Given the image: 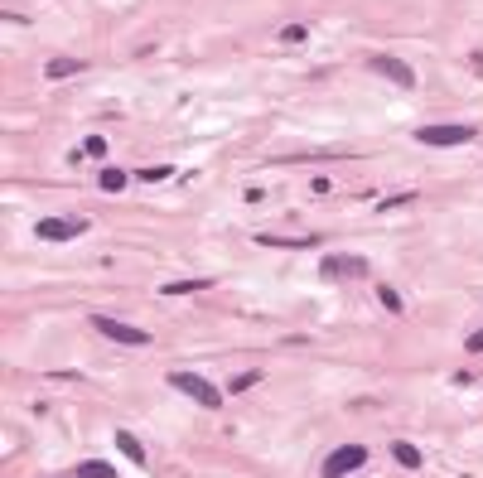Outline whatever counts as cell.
Segmentation results:
<instances>
[{
  "label": "cell",
  "instance_id": "8992f818",
  "mask_svg": "<svg viewBox=\"0 0 483 478\" xmlns=\"http://www.w3.org/2000/svg\"><path fill=\"white\" fill-rule=\"evenodd\" d=\"M368 68H373V73H382L386 83H396L401 92H411V88H416V68H411L406 58H391V53H377V58H373Z\"/></svg>",
  "mask_w": 483,
  "mask_h": 478
},
{
  "label": "cell",
  "instance_id": "5bb4252c",
  "mask_svg": "<svg viewBox=\"0 0 483 478\" xmlns=\"http://www.w3.org/2000/svg\"><path fill=\"white\" fill-rule=\"evenodd\" d=\"M256 382H261V372H256V368H252V372H237V377L227 382V396H242V391H252Z\"/></svg>",
  "mask_w": 483,
  "mask_h": 478
},
{
  "label": "cell",
  "instance_id": "30bf717a",
  "mask_svg": "<svg viewBox=\"0 0 483 478\" xmlns=\"http://www.w3.org/2000/svg\"><path fill=\"white\" fill-rule=\"evenodd\" d=\"M256 242L261 247H281V252H314L319 247V237H271V232H261Z\"/></svg>",
  "mask_w": 483,
  "mask_h": 478
},
{
  "label": "cell",
  "instance_id": "4fadbf2b",
  "mask_svg": "<svg viewBox=\"0 0 483 478\" xmlns=\"http://www.w3.org/2000/svg\"><path fill=\"white\" fill-rule=\"evenodd\" d=\"M78 478H121L111 464H101V459H83L78 464Z\"/></svg>",
  "mask_w": 483,
  "mask_h": 478
},
{
  "label": "cell",
  "instance_id": "ffe728a7",
  "mask_svg": "<svg viewBox=\"0 0 483 478\" xmlns=\"http://www.w3.org/2000/svg\"><path fill=\"white\" fill-rule=\"evenodd\" d=\"M464 353H483V329H479V333H469V338H464Z\"/></svg>",
  "mask_w": 483,
  "mask_h": 478
},
{
  "label": "cell",
  "instance_id": "9c48e42d",
  "mask_svg": "<svg viewBox=\"0 0 483 478\" xmlns=\"http://www.w3.org/2000/svg\"><path fill=\"white\" fill-rule=\"evenodd\" d=\"M83 68H88L83 58H49V63H44V78H49V83H63V78H78Z\"/></svg>",
  "mask_w": 483,
  "mask_h": 478
},
{
  "label": "cell",
  "instance_id": "6da1fadb",
  "mask_svg": "<svg viewBox=\"0 0 483 478\" xmlns=\"http://www.w3.org/2000/svg\"><path fill=\"white\" fill-rule=\"evenodd\" d=\"M469 140H479V126H469V121L416 126V145H435V150H450V145H469Z\"/></svg>",
  "mask_w": 483,
  "mask_h": 478
},
{
  "label": "cell",
  "instance_id": "9a60e30c",
  "mask_svg": "<svg viewBox=\"0 0 483 478\" xmlns=\"http://www.w3.org/2000/svg\"><path fill=\"white\" fill-rule=\"evenodd\" d=\"M377 299H382V309H391V314H401V309H406V304H401V295L386 286V281H377Z\"/></svg>",
  "mask_w": 483,
  "mask_h": 478
},
{
  "label": "cell",
  "instance_id": "ac0fdd59",
  "mask_svg": "<svg viewBox=\"0 0 483 478\" xmlns=\"http://www.w3.org/2000/svg\"><path fill=\"white\" fill-rule=\"evenodd\" d=\"M170 174H174L170 165H145V170H140V179H145V184H160V179H170Z\"/></svg>",
  "mask_w": 483,
  "mask_h": 478
},
{
  "label": "cell",
  "instance_id": "8fae6325",
  "mask_svg": "<svg viewBox=\"0 0 483 478\" xmlns=\"http://www.w3.org/2000/svg\"><path fill=\"white\" fill-rule=\"evenodd\" d=\"M116 450H121V454H126L136 469H145V445H140L131 430H116Z\"/></svg>",
  "mask_w": 483,
  "mask_h": 478
},
{
  "label": "cell",
  "instance_id": "7a4b0ae2",
  "mask_svg": "<svg viewBox=\"0 0 483 478\" xmlns=\"http://www.w3.org/2000/svg\"><path fill=\"white\" fill-rule=\"evenodd\" d=\"M170 386L184 391L193 406H203V411H218V406H222V391L208 382V377H198V372H170Z\"/></svg>",
  "mask_w": 483,
  "mask_h": 478
},
{
  "label": "cell",
  "instance_id": "5b68a950",
  "mask_svg": "<svg viewBox=\"0 0 483 478\" xmlns=\"http://www.w3.org/2000/svg\"><path fill=\"white\" fill-rule=\"evenodd\" d=\"M88 232V217H39L34 222V237L39 242H73Z\"/></svg>",
  "mask_w": 483,
  "mask_h": 478
},
{
  "label": "cell",
  "instance_id": "277c9868",
  "mask_svg": "<svg viewBox=\"0 0 483 478\" xmlns=\"http://www.w3.org/2000/svg\"><path fill=\"white\" fill-rule=\"evenodd\" d=\"M363 464H368V445H338V450L324 459L319 478H348V474H358Z\"/></svg>",
  "mask_w": 483,
  "mask_h": 478
},
{
  "label": "cell",
  "instance_id": "2e32d148",
  "mask_svg": "<svg viewBox=\"0 0 483 478\" xmlns=\"http://www.w3.org/2000/svg\"><path fill=\"white\" fill-rule=\"evenodd\" d=\"M213 281H170L165 286V295H189V290H208Z\"/></svg>",
  "mask_w": 483,
  "mask_h": 478
},
{
  "label": "cell",
  "instance_id": "52a82bcc",
  "mask_svg": "<svg viewBox=\"0 0 483 478\" xmlns=\"http://www.w3.org/2000/svg\"><path fill=\"white\" fill-rule=\"evenodd\" d=\"M319 276H324V281H338V276H368V261H363V256H324Z\"/></svg>",
  "mask_w": 483,
  "mask_h": 478
},
{
  "label": "cell",
  "instance_id": "d6986e66",
  "mask_svg": "<svg viewBox=\"0 0 483 478\" xmlns=\"http://www.w3.org/2000/svg\"><path fill=\"white\" fill-rule=\"evenodd\" d=\"M83 155H92V160H106V140H101V135H88V140H83Z\"/></svg>",
  "mask_w": 483,
  "mask_h": 478
},
{
  "label": "cell",
  "instance_id": "7c38bea8",
  "mask_svg": "<svg viewBox=\"0 0 483 478\" xmlns=\"http://www.w3.org/2000/svg\"><path fill=\"white\" fill-rule=\"evenodd\" d=\"M97 184H101L106 193H121V189H126V170H116V165H106V170L97 174Z\"/></svg>",
  "mask_w": 483,
  "mask_h": 478
},
{
  "label": "cell",
  "instance_id": "3957f363",
  "mask_svg": "<svg viewBox=\"0 0 483 478\" xmlns=\"http://www.w3.org/2000/svg\"><path fill=\"white\" fill-rule=\"evenodd\" d=\"M92 329L101 333V338L121 343V348H150V333H145V329H136V324H126V319H111V314H92Z\"/></svg>",
  "mask_w": 483,
  "mask_h": 478
},
{
  "label": "cell",
  "instance_id": "ba28073f",
  "mask_svg": "<svg viewBox=\"0 0 483 478\" xmlns=\"http://www.w3.org/2000/svg\"><path fill=\"white\" fill-rule=\"evenodd\" d=\"M391 459H396L401 469H411V474H420V469H425V454H420L411 440H391Z\"/></svg>",
  "mask_w": 483,
  "mask_h": 478
},
{
  "label": "cell",
  "instance_id": "e0dca14e",
  "mask_svg": "<svg viewBox=\"0 0 483 478\" xmlns=\"http://www.w3.org/2000/svg\"><path fill=\"white\" fill-rule=\"evenodd\" d=\"M309 39V24H286L281 29V44H304Z\"/></svg>",
  "mask_w": 483,
  "mask_h": 478
}]
</instances>
